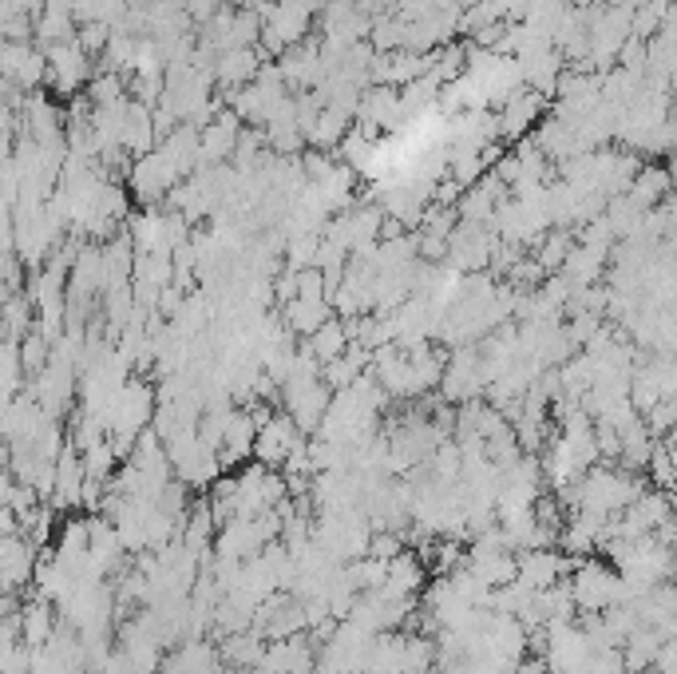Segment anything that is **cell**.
I'll list each match as a JSON object with an SVG mask.
<instances>
[{"label":"cell","instance_id":"obj_1","mask_svg":"<svg viewBox=\"0 0 677 674\" xmlns=\"http://www.w3.org/2000/svg\"><path fill=\"white\" fill-rule=\"evenodd\" d=\"M570 595H575V607L587 611V615H606L610 607L626 599V579L618 567L603 564H578L570 575Z\"/></svg>","mask_w":677,"mask_h":674},{"label":"cell","instance_id":"obj_2","mask_svg":"<svg viewBox=\"0 0 677 674\" xmlns=\"http://www.w3.org/2000/svg\"><path fill=\"white\" fill-rule=\"evenodd\" d=\"M24 579H32V539H20L17 532H9V539H4V584L20 587Z\"/></svg>","mask_w":677,"mask_h":674},{"label":"cell","instance_id":"obj_3","mask_svg":"<svg viewBox=\"0 0 677 674\" xmlns=\"http://www.w3.org/2000/svg\"><path fill=\"white\" fill-rule=\"evenodd\" d=\"M167 674H215V655H210V647H202V643H190L179 655H171Z\"/></svg>","mask_w":677,"mask_h":674}]
</instances>
